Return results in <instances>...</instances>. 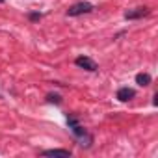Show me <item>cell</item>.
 <instances>
[{"label":"cell","instance_id":"obj_1","mask_svg":"<svg viewBox=\"0 0 158 158\" xmlns=\"http://www.w3.org/2000/svg\"><path fill=\"white\" fill-rule=\"evenodd\" d=\"M67 125H69V128H71V132H73V136L76 138V141H78V145L80 147H91V143H93V136L78 123V119H76V115H73V114H67Z\"/></svg>","mask_w":158,"mask_h":158},{"label":"cell","instance_id":"obj_2","mask_svg":"<svg viewBox=\"0 0 158 158\" xmlns=\"http://www.w3.org/2000/svg\"><path fill=\"white\" fill-rule=\"evenodd\" d=\"M95 10V6L91 2H76L73 4L69 10H67V15L69 17H80V15H86V13H91Z\"/></svg>","mask_w":158,"mask_h":158},{"label":"cell","instance_id":"obj_3","mask_svg":"<svg viewBox=\"0 0 158 158\" xmlns=\"http://www.w3.org/2000/svg\"><path fill=\"white\" fill-rule=\"evenodd\" d=\"M74 63H76V67H80V69H86V71H97L99 67H97V63L91 60V58H88V56H78L76 60H74Z\"/></svg>","mask_w":158,"mask_h":158},{"label":"cell","instance_id":"obj_4","mask_svg":"<svg viewBox=\"0 0 158 158\" xmlns=\"http://www.w3.org/2000/svg\"><path fill=\"white\" fill-rule=\"evenodd\" d=\"M149 13H151L149 8H136L134 11H127V13H125V19H127V21H136V19L147 17Z\"/></svg>","mask_w":158,"mask_h":158},{"label":"cell","instance_id":"obj_5","mask_svg":"<svg viewBox=\"0 0 158 158\" xmlns=\"http://www.w3.org/2000/svg\"><path fill=\"white\" fill-rule=\"evenodd\" d=\"M134 97H136V91H134L132 88H128V86L117 89V101H121V102H127V101H130V99H134Z\"/></svg>","mask_w":158,"mask_h":158},{"label":"cell","instance_id":"obj_6","mask_svg":"<svg viewBox=\"0 0 158 158\" xmlns=\"http://www.w3.org/2000/svg\"><path fill=\"white\" fill-rule=\"evenodd\" d=\"M41 154L43 156H65V158H69L71 156V151L69 149H47Z\"/></svg>","mask_w":158,"mask_h":158},{"label":"cell","instance_id":"obj_7","mask_svg":"<svg viewBox=\"0 0 158 158\" xmlns=\"http://www.w3.org/2000/svg\"><path fill=\"white\" fill-rule=\"evenodd\" d=\"M136 84L141 86V88L149 86V84H151V74H147V73H138V74H136Z\"/></svg>","mask_w":158,"mask_h":158},{"label":"cell","instance_id":"obj_8","mask_svg":"<svg viewBox=\"0 0 158 158\" xmlns=\"http://www.w3.org/2000/svg\"><path fill=\"white\" fill-rule=\"evenodd\" d=\"M47 101L48 102H54V104H61V97L58 93H48L47 95Z\"/></svg>","mask_w":158,"mask_h":158},{"label":"cell","instance_id":"obj_9","mask_svg":"<svg viewBox=\"0 0 158 158\" xmlns=\"http://www.w3.org/2000/svg\"><path fill=\"white\" fill-rule=\"evenodd\" d=\"M41 17H43L41 13H30V15H28V19H30V21H39Z\"/></svg>","mask_w":158,"mask_h":158},{"label":"cell","instance_id":"obj_10","mask_svg":"<svg viewBox=\"0 0 158 158\" xmlns=\"http://www.w3.org/2000/svg\"><path fill=\"white\" fill-rule=\"evenodd\" d=\"M0 2H2V0H0Z\"/></svg>","mask_w":158,"mask_h":158}]
</instances>
